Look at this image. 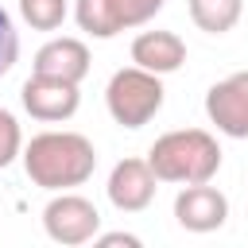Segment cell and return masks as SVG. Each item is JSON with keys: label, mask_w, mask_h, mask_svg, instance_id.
<instances>
[{"label": "cell", "mask_w": 248, "mask_h": 248, "mask_svg": "<svg viewBox=\"0 0 248 248\" xmlns=\"http://www.w3.org/2000/svg\"><path fill=\"white\" fill-rule=\"evenodd\" d=\"M23 170L35 186L58 194L74 190L93 178L97 170V147L81 132H39L31 143H23Z\"/></svg>", "instance_id": "cell-1"}, {"label": "cell", "mask_w": 248, "mask_h": 248, "mask_svg": "<svg viewBox=\"0 0 248 248\" xmlns=\"http://www.w3.org/2000/svg\"><path fill=\"white\" fill-rule=\"evenodd\" d=\"M147 163L159 182H213V174L221 170V147L217 136H209L205 128H174L151 143Z\"/></svg>", "instance_id": "cell-2"}, {"label": "cell", "mask_w": 248, "mask_h": 248, "mask_svg": "<svg viewBox=\"0 0 248 248\" xmlns=\"http://www.w3.org/2000/svg\"><path fill=\"white\" fill-rule=\"evenodd\" d=\"M163 78L143 70V66H124L108 78L105 85V105H108V116L120 124V128H143L155 120V112L163 108Z\"/></svg>", "instance_id": "cell-3"}, {"label": "cell", "mask_w": 248, "mask_h": 248, "mask_svg": "<svg viewBox=\"0 0 248 248\" xmlns=\"http://www.w3.org/2000/svg\"><path fill=\"white\" fill-rule=\"evenodd\" d=\"M43 229L54 244H66V248H78V244H89L97 240V229H101V213L89 198L74 194V190H58L46 209H43Z\"/></svg>", "instance_id": "cell-4"}, {"label": "cell", "mask_w": 248, "mask_h": 248, "mask_svg": "<svg viewBox=\"0 0 248 248\" xmlns=\"http://www.w3.org/2000/svg\"><path fill=\"white\" fill-rule=\"evenodd\" d=\"M205 116L221 136L248 140V70H236L209 85L205 93Z\"/></svg>", "instance_id": "cell-5"}, {"label": "cell", "mask_w": 248, "mask_h": 248, "mask_svg": "<svg viewBox=\"0 0 248 248\" xmlns=\"http://www.w3.org/2000/svg\"><path fill=\"white\" fill-rule=\"evenodd\" d=\"M19 101H23V108H27L35 120H43V124H62V120H70V116L78 112L81 93H78L74 81L31 74V78L23 81V89H19Z\"/></svg>", "instance_id": "cell-6"}, {"label": "cell", "mask_w": 248, "mask_h": 248, "mask_svg": "<svg viewBox=\"0 0 248 248\" xmlns=\"http://www.w3.org/2000/svg\"><path fill=\"white\" fill-rule=\"evenodd\" d=\"M174 221L186 232H213L229 221V198L209 182H190L174 198Z\"/></svg>", "instance_id": "cell-7"}, {"label": "cell", "mask_w": 248, "mask_h": 248, "mask_svg": "<svg viewBox=\"0 0 248 248\" xmlns=\"http://www.w3.org/2000/svg\"><path fill=\"white\" fill-rule=\"evenodd\" d=\"M108 202L120 209V213H140L155 202V190H159V178L151 170L147 159H120L108 174Z\"/></svg>", "instance_id": "cell-8"}, {"label": "cell", "mask_w": 248, "mask_h": 248, "mask_svg": "<svg viewBox=\"0 0 248 248\" xmlns=\"http://www.w3.org/2000/svg\"><path fill=\"white\" fill-rule=\"evenodd\" d=\"M89 46L74 35H58L50 43H43L35 50V62H31V74H43V78H62V81H74L81 85V78L89 74Z\"/></svg>", "instance_id": "cell-9"}, {"label": "cell", "mask_w": 248, "mask_h": 248, "mask_svg": "<svg viewBox=\"0 0 248 248\" xmlns=\"http://www.w3.org/2000/svg\"><path fill=\"white\" fill-rule=\"evenodd\" d=\"M132 62L151 70V74H159V78L174 74V70L186 66V43L174 31H159V27L155 31H140L132 39Z\"/></svg>", "instance_id": "cell-10"}, {"label": "cell", "mask_w": 248, "mask_h": 248, "mask_svg": "<svg viewBox=\"0 0 248 248\" xmlns=\"http://www.w3.org/2000/svg\"><path fill=\"white\" fill-rule=\"evenodd\" d=\"M244 0H190V19L205 35H225L240 23Z\"/></svg>", "instance_id": "cell-11"}, {"label": "cell", "mask_w": 248, "mask_h": 248, "mask_svg": "<svg viewBox=\"0 0 248 248\" xmlns=\"http://www.w3.org/2000/svg\"><path fill=\"white\" fill-rule=\"evenodd\" d=\"M74 19H78V27H81L85 35H93V39H112V35H120V27H116V19H112V12H108V0H74Z\"/></svg>", "instance_id": "cell-12"}, {"label": "cell", "mask_w": 248, "mask_h": 248, "mask_svg": "<svg viewBox=\"0 0 248 248\" xmlns=\"http://www.w3.org/2000/svg\"><path fill=\"white\" fill-rule=\"evenodd\" d=\"M19 16L31 31H58L70 16L66 0H19Z\"/></svg>", "instance_id": "cell-13"}, {"label": "cell", "mask_w": 248, "mask_h": 248, "mask_svg": "<svg viewBox=\"0 0 248 248\" xmlns=\"http://www.w3.org/2000/svg\"><path fill=\"white\" fill-rule=\"evenodd\" d=\"M163 4H167V0H108V12H112V19H116V27L128 31V27L151 23V19L163 12Z\"/></svg>", "instance_id": "cell-14"}, {"label": "cell", "mask_w": 248, "mask_h": 248, "mask_svg": "<svg viewBox=\"0 0 248 248\" xmlns=\"http://www.w3.org/2000/svg\"><path fill=\"white\" fill-rule=\"evenodd\" d=\"M19 155H23V132H19V120L0 105V170L12 167Z\"/></svg>", "instance_id": "cell-15"}, {"label": "cell", "mask_w": 248, "mask_h": 248, "mask_svg": "<svg viewBox=\"0 0 248 248\" xmlns=\"http://www.w3.org/2000/svg\"><path fill=\"white\" fill-rule=\"evenodd\" d=\"M16 58H19V35H16L12 12H8V8H0V78H4V74H12Z\"/></svg>", "instance_id": "cell-16"}, {"label": "cell", "mask_w": 248, "mask_h": 248, "mask_svg": "<svg viewBox=\"0 0 248 248\" xmlns=\"http://www.w3.org/2000/svg\"><path fill=\"white\" fill-rule=\"evenodd\" d=\"M97 244H101V248H120V244H124V248H140L143 240H140L136 232H105V236H97Z\"/></svg>", "instance_id": "cell-17"}]
</instances>
